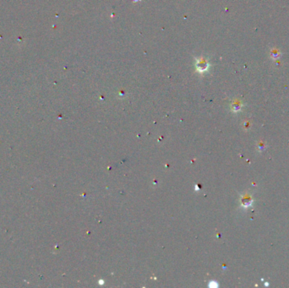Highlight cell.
I'll list each match as a JSON object with an SVG mask.
<instances>
[{
  "instance_id": "obj_1",
  "label": "cell",
  "mask_w": 289,
  "mask_h": 288,
  "mask_svg": "<svg viewBox=\"0 0 289 288\" xmlns=\"http://www.w3.org/2000/svg\"><path fill=\"white\" fill-rule=\"evenodd\" d=\"M208 67H209V64H208V63L206 62V60L200 61V62L197 63V69H198L199 71L205 72L206 70H207Z\"/></svg>"
},
{
  "instance_id": "obj_2",
  "label": "cell",
  "mask_w": 289,
  "mask_h": 288,
  "mask_svg": "<svg viewBox=\"0 0 289 288\" xmlns=\"http://www.w3.org/2000/svg\"><path fill=\"white\" fill-rule=\"evenodd\" d=\"M281 56V52L278 51L277 49H273V50H271V57L273 59H277L279 57Z\"/></svg>"
}]
</instances>
